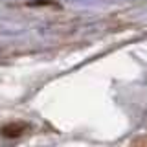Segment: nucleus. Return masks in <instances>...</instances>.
<instances>
[{
	"label": "nucleus",
	"instance_id": "f257e3e1",
	"mask_svg": "<svg viewBox=\"0 0 147 147\" xmlns=\"http://www.w3.org/2000/svg\"><path fill=\"white\" fill-rule=\"evenodd\" d=\"M24 129H26V125H22V123H17V125H7V127H4L2 132H4V136L13 138V136H18L22 131H24Z\"/></svg>",
	"mask_w": 147,
	"mask_h": 147
}]
</instances>
